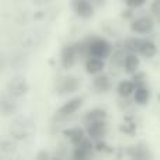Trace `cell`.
<instances>
[{
	"label": "cell",
	"mask_w": 160,
	"mask_h": 160,
	"mask_svg": "<svg viewBox=\"0 0 160 160\" xmlns=\"http://www.w3.org/2000/svg\"><path fill=\"white\" fill-rule=\"evenodd\" d=\"M48 38H49V30L44 27H34L20 32L14 39V44L22 49L32 51L42 47Z\"/></svg>",
	"instance_id": "6da1fadb"
},
{
	"label": "cell",
	"mask_w": 160,
	"mask_h": 160,
	"mask_svg": "<svg viewBox=\"0 0 160 160\" xmlns=\"http://www.w3.org/2000/svg\"><path fill=\"white\" fill-rule=\"evenodd\" d=\"M59 16V8L55 7H41L34 11H22L17 14L14 21L20 25H28V24H48L56 20Z\"/></svg>",
	"instance_id": "7a4b0ae2"
},
{
	"label": "cell",
	"mask_w": 160,
	"mask_h": 160,
	"mask_svg": "<svg viewBox=\"0 0 160 160\" xmlns=\"http://www.w3.org/2000/svg\"><path fill=\"white\" fill-rule=\"evenodd\" d=\"M30 62V53L27 49L18 48L4 52L2 56V69L3 70H21Z\"/></svg>",
	"instance_id": "3957f363"
},
{
	"label": "cell",
	"mask_w": 160,
	"mask_h": 160,
	"mask_svg": "<svg viewBox=\"0 0 160 160\" xmlns=\"http://www.w3.org/2000/svg\"><path fill=\"white\" fill-rule=\"evenodd\" d=\"M8 135L16 141H28L35 135V122L31 118H17L8 127Z\"/></svg>",
	"instance_id": "277c9868"
},
{
	"label": "cell",
	"mask_w": 160,
	"mask_h": 160,
	"mask_svg": "<svg viewBox=\"0 0 160 160\" xmlns=\"http://www.w3.org/2000/svg\"><path fill=\"white\" fill-rule=\"evenodd\" d=\"M30 90V86H28V80L25 76H14L7 82L6 84V93H8L10 96L16 97V98H21Z\"/></svg>",
	"instance_id": "5b68a950"
},
{
	"label": "cell",
	"mask_w": 160,
	"mask_h": 160,
	"mask_svg": "<svg viewBox=\"0 0 160 160\" xmlns=\"http://www.w3.org/2000/svg\"><path fill=\"white\" fill-rule=\"evenodd\" d=\"M80 87H82V79L73 75L63 76L56 83V91L61 96H63V94H73L78 90H80Z\"/></svg>",
	"instance_id": "8992f818"
},
{
	"label": "cell",
	"mask_w": 160,
	"mask_h": 160,
	"mask_svg": "<svg viewBox=\"0 0 160 160\" xmlns=\"http://www.w3.org/2000/svg\"><path fill=\"white\" fill-rule=\"evenodd\" d=\"M111 48L110 42L104 38H94L88 42V56H97V58H108L111 55Z\"/></svg>",
	"instance_id": "52a82bcc"
},
{
	"label": "cell",
	"mask_w": 160,
	"mask_h": 160,
	"mask_svg": "<svg viewBox=\"0 0 160 160\" xmlns=\"http://www.w3.org/2000/svg\"><path fill=\"white\" fill-rule=\"evenodd\" d=\"M155 28V21L150 16H141L131 22V31L139 35H148Z\"/></svg>",
	"instance_id": "ba28073f"
},
{
	"label": "cell",
	"mask_w": 160,
	"mask_h": 160,
	"mask_svg": "<svg viewBox=\"0 0 160 160\" xmlns=\"http://www.w3.org/2000/svg\"><path fill=\"white\" fill-rule=\"evenodd\" d=\"M83 101H84L83 97H75V98L69 100V101H66L63 105H61L58 108V111L55 112V117L58 119H65L68 117L73 115L80 110V107L83 105Z\"/></svg>",
	"instance_id": "9c48e42d"
},
{
	"label": "cell",
	"mask_w": 160,
	"mask_h": 160,
	"mask_svg": "<svg viewBox=\"0 0 160 160\" xmlns=\"http://www.w3.org/2000/svg\"><path fill=\"white\" fill-rule=\"evenodd\" d=\"M72 8L75 14L80 18H91L94 16V2L93 0H72Z\"/></svg>",
	"instance_id": "30bf717a"
},
{
	"label": "cell",
	"mask_w": 160,
	"mask_h": 160,
	"mask_svg": "<svg viewBox=\"0 0 160 160\" xmlns=\"http://www.w3.org/2000/svg\"><path fill=\"white\" fill-rule=\"evenodd\" d=\"M94 152H96L94 143L90 141V139L86 138L83 142H80L79 145L75 146L73 153H72V158L75 160H86V159H90Z\"/></svg>",
	"instance_id": "8fae6325"
},
{
	"label": "cell",
	"mask_w": 160,
	"mask_h": 160,
	"mask_svg": "<svg viewBox=\"0 0 160 160\" xmlns=\"http://www.w3.org/2000/svg\"><path fill=\"white\" fill-rule=\"evenodd\" d=\"M86 132H87V136L93 141H98V139H104L105 135L108 132V124L107 121H97V122H91V124H87V128H86Z\"/></svg>",
	"instance_id": "7c38bea8"
},
{
	"label": "cell",
	"mask_w": 160,
	"mask_h": 160,
	"mask_svg": "<svg viewBox=\"0 0 160 160\" xmlns=\"http://www.w3.org/2000/svg\"><path fill=\"white\" fill-rule=\"evenodd\" d=\"M17 108H18V98L10 96L8 93H3L2 98H0V111H2L3 117H10L16 114Z\"/></svg>",
	"instance_id": "4fadbf2b"
},
{
	"label": "cell",
	"mask_w": 160,
	"mask_h": 160,
	"mask_svg": "<svg viewBox=\"0 0 160 160\" xmlns=\"http://www.w3.org/2000/svg\"><path fill=\"white\" fill-rule=\"evenodd\" d=\"M79 53L76 49V45H65L61 51V63L65 69H70V68L75 66L76 59H78Z\"/></svg>",
	"instance_id": "5bb4252c"
},
{
	"label": "cell",
	"mask_w": 160,
	"mask_h": 160,
	"mask_svg": "<svg viewBox=\"0 0 160 160\" xmlns=\"http://www.w3.org/2000/svg\"><path fill=\"white\" fill-rule=\"evenodd\" d=\"M105 68V62L102 58H97V56H88L86 61V72L88 75H98L102 73Z\"/></svg>",
	"instance_id": "9a60e30c"
},
{
	"label": "cell",
	"mask_w": 160,
	"mask_h": 160,
	"mask_svg": "<svg viewBox=\"0 0 160 160\" xmlns=\"http://www.w3.org/2000/svg\"><path fill=\"white\" fill-rule=\"evenodd\" d=\"M86 135H87V132H86V131H83L82 128H79V127H76V128H68V129L63 131V136L72 145H75V146H76V145H79L80 142L84 141Z\"/></svg>",
	"instance_id": "2e32d148"
},
{
	"label": "cell",
	"mask_w": 160,
	"mask_h": 160,
	"mask_svg": "<svg viewBox=\"0 0 160 160\" xmlns=\"http://www.w3.org/2000/svg\"><path fill=\"white\" fill-rule=\"evenodd\" d=\"M17 152H18V146H17L16 139H13L11 136L10 138L2 139V142H0V153H2L3 156L11 158V156H14Z\"/></svg>",
	"instance_id": "e0dca14e"
},
{
	"label": "cell",
	"mask_w": 160,
	"mask_h": 160,
	"mask_svg": "<svg viewBox=\"0 0 160 160\" xmlns=\"http://www.w3.org/2000/svg\"><path fill=\"white\" fill-rule=\"evenodd\" d=\"M93 87L97 93H107L111 88V80L105 73H98L93 80Z\"/></svg>",
	"instance_id": "ac0fdd59"
},
{
	"label": "cell",
	"mask_w": 160,
	"mask_h": 160,
	"mask_svg": "<svg viewBox=\"0 0 160 160\" xmlns=\"http://www.w3.org/2000/svg\"><path fill=\"white\" fill-rule=\"evenodd\" d=\"M158 52V48H156L155 42L150 41V39H141L139 42V49H138V53L142 55L143 58H153Z\"/></svg>",
	"instance_id": "d6986e66"
},
{
	"label": "cell",
	"mask_w": 160,
	"mask_h": 160,
	"mask_svg": "<svg viewBox=\"0 0 160 160\" xmlns=\"http://www.w3.org/2000/svg\"><path fill=\"white\" fill-rule=\"evenodd\" d=\"M139 65H141V62H139L138 53L127 52V55H125V59H124V66H122L125 69V72H128V73H136V72H138Z\"/></svg>",
	"instance_id": "ffe728a7"
},
{
	"label": "cell",
	"mask_w": 160,
	"mask_h": 160,
	"mask_svg": "<svg viewBox=\"0 0 160 160\" xmlns=\"http://www.w3.org/2000/svg\"><path fill=\"white\" fill-rule=\"evenodd\" d=\"M135 88H136V84L133 80H122V82H119L118 87H117V93L122 98H128V97L133 96Z\"/></svg>",
	"instance_id": "44dd1931"
},
{
	"label": "cell",
	"mask_w": 160,
	"mask_h": 160,
	"mask_svg": "<svg viewBox=\"0 0 160 160\" xmlns=\"http://www.w3.org/2000/svg\"><path fill=\"white\" fill-rule=\"evenodd\" d=\"M150 98V91L146 87V84H139L136 86L135 93H133V101L139 105H145Z\"/></svg>",
	"instance_id": "7402d4cb"
},
{
	"label": "cell",
	"mask_w": 160,
	"mask_h": 160,
	"mask_svg": "<svg viewBox=\"0 0 160 160\" xmlns=\"http://www.w3.org/2000/svg\"><path fill=\"white\" fill-rule=\"evenodd\" d=\"M104 119H107V111L104 108H93V110L87 111L84 114L86 125L91 124V122H97V121H104Z\"/></svg>",
	"instance_id": "603a6c76"
},
{
	"label": "cell",
	"mask_w": 160,
	"mask_h": 160,
	"mask_svg": "<svg viewBox=\"0 0 160 160\" xmlns=\"http://www.w3.org/2000/svg\"><path fill=\"white\" fill-rule=\"evenodd\" d=\"M128 155L132 159H150L152 155L149 153V149L143 145H135L128 149Z\"/></svg>",
	"instance_id": "cb8c5ba5"
},
{
	"label": "cell",
	"mask_w": 160,
	"mask_h": 160,
	"mask_svg": "<svg viewBox=\"0 0 160 160\" xmlns=\"http://www.w3.org/2000/svg\"><path fill=\"white\" fill-rule=\"evenodd\" d=\"M94 146H96V152H98V153H107V155H110V153L114 152V148L110 146L104 139H98V141H96Z\"/></svg>",
	"instance_id": "d4e9b609"
},
{
	"label": "cell",
	"mask_w": 160,
	"mask_h": 160,
	"mask_svg": "<svg viewBox=\"0 0 160 160\" xmlns=\"http://www.w3.org/2000/svg\"><path fill=\"white\" fill-rule=\"evenodd\" d=\"M121 131L127 135H133L136 132V124L132 118H127L124 121V124L121 125Z\"/></svg>",
	"instance_id": "484cf974"
},
{
	"label": "cell",
	"mask_w": 160,
	"mask_h": 160,
	"mask_svg": "<svg viewBox=\"0 0 160 160\" xmlns=\"http://www.w3.org/2000/svg\"><path fill=\"white\" fill-rule=\"evenodd\" d=\"M150 11H152L153 16L160 17V0H153L152 4H150Z\"/></svg>",
	"instance_id": "4316f807"
},
{
	"label": "cell",
	"mask_w": 160,
	"mask_h": 160,
	"mask_svg": "<svg viewBox=\"0 0 160 160\" xmlns=\"http://www.w3.org/2000/svg\"><path fill=\"white\" fill-rule=\"evenodd\" d=\"M125 2H127V4L131 8H136V7H141L145 3V0H125Z\"/></svg>",
	"instance_id": "83f0119b"
},
{
	"label": "cell",
	"mask_w": 160,
	"mask_h": 160,
	"mask_svg": "<svg viewBox=\"0 0 160 160\" xmlns=\"http://www.w3.org/2000/svg\"><path fill=\"white\" fill-rule=\"evenodd\" d=\"M53 0H32V3L34 4H37V6H48V4H51Z\"/></svg>",
	"instance_id": "f1b7e54d"
},
{
	"label": "cell",
	"mask_w": 160,
	"mask_h": 160,
	"mask_svg": "<svg viewBox=\"0 0 160 160\" xmlns=\"http://www.w3.org/2000/svg\"><path fill=\"white\" fill-rule=\"evenodd\" d=\"M49 158H51V155L47 152H41L39 155H37V159H49Z\"/></svg>",
	"instance_id": "f546056e"
}]
</instances>
